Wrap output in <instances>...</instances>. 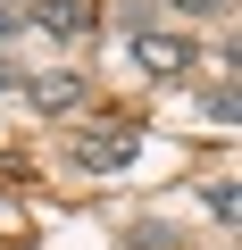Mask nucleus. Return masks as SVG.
<instances>
[{"label":"nucleus","mask_w":242,"mask_h":250,"mask_svg":"<svg viewBox=\"0 0 242 250\" xmlns=\"http://www.w3.org/2000/svg\"><path fill=\"white\" fill-rule=\"evenodd\" d=\"M134 150H142V134H134V125H84V134H75V167H92V175L134 167Z\"/></svg>","instance_id":"obj_1"},{"label":"nucleus","mask_w":242,"mask_h":250,"mask_svg":"<svg viewBox=\"0 0 242 250\" xmlns=\"http://www.w3.org/2000/svg\"><path fill=\"white\" fill-rule=\"evenodd\" d=\"M25 34H92V0H34Z\"/></svg>","instance_id":"obj_2"},{"label":"nucleus","mask_w":242,"mask_h":250,"mask_svg":"<svg viewBox=\"0 0 242 250\" xmlns=\"http://www.w3.org/2000/svg\"><path fill=\"white\" fill-rule=\"evenodd\" d=\"M134 67H142V75H184V67H192V42H184V34H142V42H134Z\"/></svg>","instance_id":"obj_3"},{"label":"nucleus","mask_w":242,"mask_h":250,"mask_svg":"<svg viewBox=\"0 0 242 250\" xmlns=\"http://www.w3.org/2000/svg\"><path fill=\"white\" fill-rule=\"evenodd\" d=\"M34 108H42V117L84 108V75H34Z\"/></svg>","instance_id":"obj_4"},{"label":"nucleus","mask_w":242,"mask_h":250,"mask_svg":"<svg viewBox=\"0 0 242 250\" xmlns=\"http://www.w3.org/2000/svg\"><path fill=\"white\" fill-rule=\"evenodd\" d=\"M209 208H217V225H234V217H242V192H234V184H209Z\"/></svg>","instance_id":"obj_5"},{"label":"nucleus","mask_w":242,"mask_h":250,"mask_svg":"<svg viewBox=\"0 0 242 250\" xmlns=\"http://www.w3.org/2000/svg\"><path fill=\"white\" fill-rule=\"evenodd\" d=\"M176 9H192V17H217V9H225V0H176Z\"/></svg>","instance_id":"obj_6"}]
</instances>
